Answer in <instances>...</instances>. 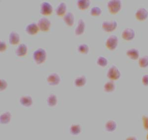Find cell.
<instances>
[{
    "mask_svg": "<svg viewBox=\"0 0 148 140\" xmlns=\"http://www.w3.org/2000/svg\"><path fill=\"white\" fill-rule=\"evenodd\" d=\"M47 54L44 49L39 48L34 52L33 58L37 64H41L44 63L46 60Z\"/></svg>",
    "mask_w": 148,
    "mask_h": 140,
    "instance_id": "obj_1",
    "label": "cell"
},
{
    "mask_svg": "<svg viewBox=\"0 0 148 140\" xmlns=\"http://www.w3.org/2000/svg\"><path fill=\"white\" fill-rule=\"evenodd\" d=\"M108 7L111 14H116L121 9V3L120 0H112L108 2Z\"/></svg>",
    "mask_w": 148,
    "mask_h": 140,
    "instance_id": "obj_2",
    "label": "cell"
},
{
    "mask_svg": "<svg viewBox=\"0 0 148 140\" xmlns=\"http://www.w3.org/2000/svg\"><path fill=\"white\" fill-rule=\"evenodd\" d=\"M102 28L107 32H113L117 28L118 24L116 21H105L103 22Z\"/></svg>",
    "mask_w": 148,
    "mask_h": 140,
    "instance_id": "obj_3",
    "label": "cell"
},
{
    "mask_svg": "<svg viewBox=\"0 0 148 140\" xmlns=\"http://www.w3.org/2000/svg\"><path fill=\"white\" fill-rule=\"evenodd\" d=\"M121 72L118 68L113 65L108 70L107 77L112 80H117L121 77Z\"/></svg>",
    "mask_w": 148,
    "mask_h": 140,
    "instance_id": "obj_4",
    "label": "cell"
},
{
    "mask_svg": "<svg viewBox=\"0 0 148 140\" xmlns=\"http://www.w3.org/2000/svg\"><path fill=\"white\" fill-rule=\"evenodd\" d=\"M51 25V21L45 17L40 18L38 24L39 29L42 32L48 31L50 28Z\"/></svg>",
    "mask_w": 148,
    "mask_h": 140,
    "instance_id": "obj_5",
    "label": "cell"
},
{
    "mask_svg": "<svg viewBox=\"0 0 148 140\" xmlns=\"http://www.w3.org/2000/svg\"><path fill=\"white\" fill-rule=\"evenodd\" d=\"M118 44V39L116 35H111L106 41V46L110 50H114L116 48Z\"/></svg>",
    "mask_w": 148,
    "mask_h": 140,
    "instance_id": "obj_6",
    "label": "cell"
},
{
    "mask_svg": "<svg viewBox=\"0 0 148 140\" xmlns=\"http://www.w3.org/2000/svg\"><path fill=\"white\" fill-rule=\"evenodd\" d=\"M40 12L42 15H51L52 12V6L47 2L42 3L40 5Z\"/></svg>",
    "mask_w": 148,
    "mask_h": 140,
    "instance_id": "obj_7",
    "label": "cell"
},
{
    "mask_svg": "<svg viewBox=\"0 0 148 140\" xmlns=\"http://www.w3.org/2000/svg\"><path fill=\"white\" fill-rule=\"evenodd\" d=\"M135 33L133 29L131 28L125 29L122 33V37L123 39L130 41L134 38Z\"/></svg>",
    "mask_w": 148,
    "mask_h": 140,
    "instance_id": "obj_8",
    "label": "cell"
},
{
    "mask_svg": "<svg viewBox=\"0 0 148 140\" xmlns=\"http://www.w3.org/2000/svg\"><path fill=\"white\" fill-rule=\"evenodd\" d=\"M47 83L50 86H56L60 82V78L57 74L54 73L49 76L47 79Z\"/></svg>",
    "mask_w": 148,
    "mask_h": 140,
    "instance_id": "obj_9",
    "label": "cell"
},
{
    "mask_svg": "<svg viewBox=\"0 0 148 140\" xmlns=\"http://www.w3.org/2000/svg\"><path fill=\"white\" fill-rule=\"evenodd\" d=\"M135 16L137 20L140 21H143L146 20L148 18V11L144 8H139L136 12Z\"/></svg>",
    "mask_w": 148,
    "mask_h": 140,
    "instance_id": "obj_10",
    "label": "cell"
},
{
    "mask_svg": "<svg viewBox=\"0 0 148 140\" xmlns=\"http://www.w3.org/2000/svg\"><path fill=\"white\" fill-rule=\"evenodd\" d=\"M85 28L86 24L84 23V21L82 19H80L78 21L77 26L75 31V35L77 36L82 35L84 33Z\"/></svg>",
    "mask_w": 148,
    "mask_h": 140,
    "instance_id": "obj_11",
    "label": "cell"
},
{
    "mask_svg": "<svg viewBox=\"0 0 148 140\" xmlns=\"http://www.w3.org/2000/svg\"><path fill=\"white\" fill-rule=\"evenodd\" d=\"M20 41V37L16 32H12L9 36V42L12 45H16Z\"/></svg>",
    "mask_w": 148,
    "mask_h": 140,
    "instance_id": "obj_12",
    "label": "cell"
},
{
    "mask_svg": "<svg viewBox=\"0 0 148 140\" xmlns=\"http://www.w3.org/2000/svg\"><path fill=\"white\" fill-rule=\"evenodd\" d=\"M26 31L30 35H34L39 31V27L36 24H31L27 26Z\"/></svg>",
    "mask_w": 148,
    "mask_h": 140,
    "instance_id": "obj_13",
    "label": "cell"
},
{
    "mask_svg": "<svg viewBox=\"0 0 148 140\" xmlns=\"http://www.w3.org/2000/svg\"><path fill=\"white\" fill-rule=\"evenodd\" d=\"M126 55L130 58L133 60H136L139 57V52L136 49H130L127 51Z\"/></svg>",
    "mask_w": 148,
    "mask_h": 140,
    "instance_id": "obj_14",
    "label": "cell"
},
{
    "mask_svg": "<svg viewBox=\"0 0 148 140\" xmlns=\"http://www.w3.org/2000/svg\"><path fill=\"white\" fill-rule=\"evenodd\" d=\"M20 103L25 107H30L33 104V99L30 96H24L20 98Z\"/></svg>",
    "mask_w": 148,
    "mask_h": 140,
    "instance_id": "obj_15",
    "label": "cell"
},
{
    "mask_svg": "<svg viewBox=\"0 0 148 140\" xmlns=\"http://www.w3.org/2000/svg\"><path fill=\"white\" fill-rule=\"evenodd\" d=\"M27 52V46L24 44H21L18 47L16 51V53L18 57H22L26 54Z\"/></svg>",
    "mask_w": 148,
    "mask_h": 140,
    "instance_id": "obj_16",
    "label": "cell"
},
{
    "mask_svg": "<svg viewBox=\"0 0 148 140\" xmlns=\"http://www.w3.org/2000/svg\"><path fill=\"white\" fill-rule=\"evenodd\" d=\"M117 127V124L114 120H110L107 122L105 125L106 130L108 132H113L116 130Z\"/></svg>",
    "mask_w": 148,
    "mask_h": 140,
    "instance_id": "obj_17",
    "label": "cell"
},
{
    "mask_svg": "<svg viewBox=\"0 0 148 140\" xmlns=\"http://www.w3.org/2000/svg\"><path fill=\"white\" fill-rule=\"evenodd\" d=\"M64 20L69 26H72L74 24V16L72 12H68L64 17Z\"/></svg>",
    "mask_w": 148,
    "mask_h": 140,
    "instance_id": "obj_18",
    "label": "cell"
},
{
    "mask_svg": "<svg viewBox=\"0 0 148 140\" xmlns=\"http://www.w3.org/2000/svg\"><path fill=\"white\" fill-rule=\"evenodd\" d=\"M66 10H67V7L65 3H61L56 8V14L58 16H63L64 14H65Z\"/></svg>",
    "mask_w": 148,
    "mask_h": 140,
    "instance_id": "obj_19",
    "label": "cell"
},
{
    "mask_svg": "<svg viewBox=\"0 0 148 140\" xmlns=\"http://www.w3.org/2000/svg\"><path fill=\"white\" fill-rule=\"evenodd\" d=\"M90 1L89 0H79L77 2L78 7L81 10H84L89 7Z\"/></svg>",
    "mask_w": 148,
    "mask_h": 140,
    "instance_id": "obj_20",
    "label": "cell"
},
{
    "mask_svg": "<svg viewBox=\"0 0 148 140\" xmlns=\"http://www.w3.org/2000/svg\"><path fill=\"white\" fill-rule=\"evenodd\" d=\"M47 104L50 107H54L57 104V99L56 96L54 94L49 95L47 99Z\"/></svg>",
    "mask_w": 148,
    "mask_h": 140,
    "instance_id": "obj_21",
    "label": "cell"
},
{
    "mask_svg": "<svg viewBox=\"0 0 148 140\" xmlns=\"http://www.w3.org/2000/svg\"><path fill=\"white\" fill-rule=\"evenodd\" d=\"M10 118L11 114L10 113V112H5L1 116V122L3 124H8L10 122Z\"/></svg>",
    "mask_w": 148,
    "mask_h": 140,
    "instance_id": "obj_22",
    "label": "cell"
},
{
    "mask_svg": "<svg viewBox=\"0 0 148 140\" xmlns=\"http://www.w3.org/2000/svg\"><path fill=\"white\" fill-rule=\"evenodd\" d=\"M104 89L106 92H113L115 89V85L114 83L112 81L107 82L105 84Z\"/></svg>",
    "mask_w": 148,
    "mask_h": 140,
    "instance_id": "obj_23",
    "label": "cell"
},
{
    "mask_svg": "<svg viewBox=\"0 0 148 140\" xmlns=\"http://www.w3.org/2000/svg\"><path fill=\"white\" fill-rule=\"evenodd\" d=\"M86 78L84 76H80L76 79L75 81V84L77 87H83L86 84Z\"/></svg>",
    "mask_w": 148,
    "mask_h": 140,
    "instance_id": "obj_24",
    "label": "cell"
},
{
    "mask_svg": "<svg viewBox=\"0 0 148 140\" xmlns=\"http://www.w3.org/2000/svg\"><path fill=\"white\" fill-rule=\"evenodd\" d=\"M81 127L79 125L73 124L70 128V133L73 135H77L81 133Z\"/></svg>",
    "mask_w": 148,
    "mask_h": 140,
    "instance_id": "obj_25",
    "label": "cell"
},
{
    "mask_svg": "<svg viewBox=\"0 0 148 140\" xmlns=\"http://www.w3.org/2000/svg\"><path fill=\"white\" fill-rule=\"evenodd\" d=\"M139 65L142 68H146L148 67V56H143L140 58Z\"/></svg>",
    "mask_w": 148,
    "mask_h": 140,
    "instance_id": "obj_26",
    "label": "cell"
},
{
    "mask_svg": "<svg viewBox=\"0 0 148 140\" xmlns=\"http://www.w3.org/2000/svg\"><path fill=\"white\" fill-rule=\"evenodd\" d=\"M97 63L100 67H106L108 65V60L104 57H99L97 59Z\"/></svg>",
    "mask_w": 148,
    "mask_h": 140,
    "instance_id": "obj_27",
    "label": "cell"
},
{
    "mask_svg": "<svg viewBox=\"0 0 148 140\" xmlns=\"http://www.w3.org/2000/svg\"><path fill=\"white\" fill-rule=\"evenodd\" d=\"M89 48L88 45L83 44L79 45L78 50L81 53L84 54H87L88 52L89 51Z\"/></svg>",
    "mask_w": 148,
    "mask_h": 140,
    "instance_id": "obj_28",
    "label": "cell"
},
{
    "mask_svg": "<svg viewBox=\"0 0 148 140\" xmlns=\"http://www.w3.org/2000/svg\"><path fill=\"white\" fill-rule=\"evenodd\" d=\"M101 12L102 11L101 8L97 7H94L91 8L90 11V14L93 16H99L101 14Z\"/></svg>",
    "mask_w": 148,
    "mask_h": 140,
    "instance_id": "obj_29",
    "label": "cell"
},
{
    "mask_svg": "<svg viewBox=\"0 0 148 140\" xmlns=\"http://www.w3.org/2000/svg\"><path fill=\"white\" fill-rule=\"evenodd\" d=\"M144 127L145 129L148 130V116H144L143 117Z\"/></svg>",
    "mask_w": 148,
    "mask_h": 140,
    "instance_id": "obj_30",
    "label": "cell"
},
{
    "mask_svg": "<svg viewBox=\"0 0 148 140\" xmlns=\"http://www.w3.org/2000/svg\"><path fill=\"white\" fill-rule=\"evenodd\" d=\"M0 83H1V85H0V88H1V90H3L5 89V88L7 87V83L5 80L3 79H1V81H0Z\"/></svg>",
    "mask_w": 148,
    "mask_h": 140,
    "instance_id": "obj_31",
    "label": "cell"
},
{
    "mask_svg": "<svg viewBox=\"0 0 148 140\" xmlns=\"http://www.w3.org/2000/svg\"><path fill=\"white\" fill-rule=\"evenodd\" d=\"M7 49V45L5 42L1 41L0 42V51L1 52H3L5 51Z\"/></svg>",
    "mask_w": 148,
    "mask_h": 140,
    "instance_id": "obj_32",
    "label": "cell"
},
{
    "mask_svg": "<svg viewBox=\"0 0 148 140\" xmlns=\"http://www.w3.org/2000/svg\"><path fill=\"white\" fill-rule=\"evenodd\" d=\"M142 83L144 85L148 86V75L147 74L143 76L142 78Z\"/></svg>",
    "mask_w": 148,
    "mask_h": 140,
    "instance_id": "obj_33",
    "label": "cell"
},
{
    "mask_svg": "<svg viewBox=\"0 0 148 140\" xmlns=\"http://www.w3.org/2000/svg\"><path fill=\"white\" fill-rule=\"evenodd\" d=\"M126 140H137V139L134 137H128L126 139Z\"/></svg>",
    "mask_w": 148,
    "mask_h": 140,
    "instance_id": "obj_34",
    "label": "cell"
},
{
    "mask_svg": "<svg viewBox=\"0 0 148 140\" xmlns=\"http://www.w3.org/2000/svg\"><path fill=\"white\" fill-rule=\"evenodd\" d=\"M147 140H148V134L147 135Z\"/></svg>",
    "mask_w": 148,
    "mask_h": 140,
    "instance_id": "obj_35",
    "label": "cell"
}]
</instances>
